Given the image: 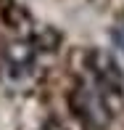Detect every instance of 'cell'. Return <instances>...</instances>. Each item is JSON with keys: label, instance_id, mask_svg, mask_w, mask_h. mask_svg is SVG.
<instances>
[{"label": "cell", "instance_id": "cell-1", "mask_svg": "<svg viewBox=\"0 0 124 130\" xmlns=\"http://www.w3.org/2000/svg\"><path fill=\"white\" fill-rule=\"evenodd\" d=\"M114 43H116V48L121 51V56H124V27H119V29H114Z\"/></svg>", "mask_w": 124, "mask_h": 130}]
</instances>
